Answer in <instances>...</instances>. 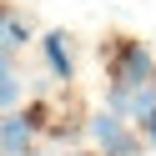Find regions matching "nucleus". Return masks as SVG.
<instances>
[{"instance_id":"obj_9","label":"nucleus","mask_w":156,"mask_h":156,"mask_svg":"<svg viewBox=\"0 0 156 156\" xmlns=\"http://www.w3.org/2000/svg\"><path fill=\"white\" fill-rule=\"evenodd\" d=\"M66 156H91V151H66Z\"/></svg>"},{"instance_id":"obj_3","label":"nucleus","mask_w":156,"mask_h":156,"mask_svg":"<svg viewBox=\"0 0 156 156\" xmlns=\"http://www.w3.org/2000/svg\"><path fill=\"white\" fill-rule=\"evenodd\" d=\"M41 55H45V71L55 81H76V55H71V35L66 30H45L41 35Z\"/></svg>"},{"instance_id":"obj_5","label":"nucleus","mask_w":156,"mask_h":156,"mask_svg":"<svg viewBox=\"0 0 156 156\" xmlns=\"http://www.w3.org/2000/svg\"><path fill=\"white\" fill-rule=\"evenodd\" d=\"M35 41V25L25 20V15L10 10V20H5V35H0V45H10V51H25V45Z\"/></svg>"},{"instance_id":"obj_6","label":"nucleus","mask_w":156,"mask_h":156,"mask_svg":"<svg viewBox=\"0 0 156 156\" xmlns=\"http://www.w3.org/2000/svg\"><path fill=\"white\" fill-rule=\"evenodd\" d=\"M20 96H25V81L15 76V66H5V71H0V111H15Z\"/></svg>"},{"instance_id":"obj_1","label":"nucleus","mask_w":156,"mask_h":156,"mask_svg":"<svg viewBox=\"0 0 156 156\" xmlns=\"http://www.w3.org/2000/svg\"><path fill=\"white\" fill-rule=\"evenodd\" d=\"M106 71H111V86L136 91V86L156 81V55L146 51L141 41H121V45L111 51V61H106Z\"/></svg>"},{"instance_id":"obj_2","label":"nucleus","mask_w":156,"mask_h":156,"mask_svg":"<svg viewBox=\"0 0 156 156\" xmlns=\"http://www.w3.org/2000/svg\"><path fill=\"white\" fill-rule=\"evenodd\" d=\"M41 126L45 111H0V151L5 156H35L41 151Z\"/></svg>"},{"instance_id":"obj_7","label":"nucleus","mask_w":156,"mask_h":156,"mask_svg":"<svg viewBox=\"0 0 156 156\" xmlns=\"http://www.w3.org/2000/svg\"><path fill=\"white\" fill-rule=\"evenodd\" d=\"M141 136H146V146H156V111L141 121Z\"/></svg>"},{"instance_id":"obj_8","label":"nucleus","mask_w":156,"mask_h":156,"mask_svg":"<svg viewBox=\"0 0 156 156\" xmlns=\"http://www.w3.org/2000/svg\"><path fill=\"white\" fill-rule=\"evenodd\" d=\"M5 20H10V10H5V5H0V35H5Z\"/></svg>"},{"instance_id":"obj_4","label":"nucleus","mask_w":156,"mask_h":156,"mask_svg":"<svg viewBox=\"0 0 156 156\" xmlns=\"http://www.w3.org/2000/svg\"><path fill=\"white\" fill-rule=\"evenodd\" d=\"M141 151H146V136L136 131L131 121H126L121 131L111 136V141H101V156H141Z\"/></svg>"},{"instance_id":"obj_10","label":"nucleus","mask_w":156,"mask_h":156,"mask_svg":"<svg viewBox=\"0 0 156 156\" xmlns=\"http://www.w3.org/2000/svg\"><path fill=\"white\" fill-rule=\"evenodd\" d=\"M0 156H5V151H0Z\"/></svg>"}]
</instances>
